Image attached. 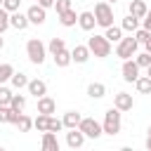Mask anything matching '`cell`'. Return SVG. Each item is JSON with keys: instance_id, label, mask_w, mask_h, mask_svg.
I'll list each match as a JSON object with an SVG mask.
<instances>
[{"instance_id": "5bb4252c", "label": "cell", "mask_w": 151, "mask_h": 151, "mask_svg": "<svg viewBox=\"0 0 151 151\" xmlns=\"http://www.w3.org/2000/svg\"><path fill=\"white\" fill-rule=\"evenodd\" d=\"M71 57H73V61H76V64H85V61L92 57V52H90V47H87V45H76V47L71 50Z\"/></svg>"}, {"instance_id": "e0dca14e", "label": "cell", "mask_w": 151, "mask_h": 151, "mask_svg": "<svg viewBox=\"0 0 151 151\" xmlns=\"http://www.w3.org/2000/svg\"><path fill=\"white\" fill-rule=\"evenodd\" d=\"M59 24H61V26H66V28L76 26V24H78V14H76V9L71 7V9L61 12V14H59Z\"/></svg>"}, {"instance_id": "f1b7e54d", "label": "cell", "mask_w": 151, "mask_h": 151, "mask_svg": "<svg viewBox=\"0 0 151 151\" xmlns=\"http://www.w3.org/2000/svg\"><path fill=\"white\" fill-rule=\"evenodd\" d=\"M9 106H12L14 111L24 113V109H26V97H24V94H12V101H9Z\"/></svg>"}, {"instance_id": "bcb514c9", "label": "cell", "mask_w": 151, "mask_h": 151, "mask_svg": "<svg viewBox=\"0 0 151 151\" xmlns=\"http://www.w3.org/2000/svg\"><path fill=\"white\" fill-rule=\"evenodd\" d=\"M0 7H2V0H0Z\"/></svg>"}, {"instance_id": "8992f818", "label": "cell", "mask_w": 151, "mask_h": 151, "mask_svg": "<svg viewBox=\"0 0 151 151\" xmlns=\"http://www.w3.org/2000/svg\"><path fill=\"white\" fill-rule=\"evenodd\" d=\"M78 130H83L87 139H97V137H101V134H104L101 123H97L94 118H83V120H80V125H78Z\"/></svg>"}, {"instance_id": "d590c367", "label": "cell", "mask_w": 151, "mask_h": 151, "mask_svg": "<svg viewBox=\"0 0 151 151\" xmlns=\"http://www.w3.org/2000/svg\"><path fill=\"white\" fill-rule=\"evenodd\" d=\"M54 9H57V14L71 9V0H57V2H54Z\"/></svg>"}, {"instance_id": "ab89813d", "label": "cell", "mask_w": 151, "mask_h": 151, "mask_svg": "<svg viewBox=\"0 0 151 151\" xmlns=\"http://www.w3.org/2000/svg\"><path fill=\"white\" fill-rule=\"evenodd\" d=\"M144 47H146V52H149V54H151V38H149V40H146V42H144Z\"/></svg>"}, {"instance_id": "277c9868", "label": "cell", "mask_w": 151, "mask_h": 151, "mask_svg": "<svg viewBox=\"0 0 151 151\" xmlns=\"http://www.w3.org/2000/svg\"><path fill=\"white\" fill-rule=\"evenodd\" d=\"M26 54H28V59H31V64H42L45 61V57H47V47L42 45V40L40 38H31L28 42H26Z\"/></svg>"}, {"instance_id": "4316f807", "label": "cell", "mask_w": 151, "mask_h": 151, "mask_svg": "<svg viewBox=\"0 0 151 151\" xmlns=\"http://www.w3.org/2000/svg\"><path fill=\"white\" fill-rule=\"evenodd\" d=\"M104 35H106L111 42H120V38H123V28H120V26H109Z\"/></svg>"}, {"instance_id": "9c48e42d", "label": "cell", "mask_w": 151, "mask_h": 151, "mask_svg": "<svg viewBox=\"0 0 151 151\" xmlns=\"http://www.w3.org/2000/svg\"><path fill=\"white\" fill-rule=\"evenodd\" d=\"M85 132L83 130H78V127H71V132H66V146L68 149H80L83 144H85Z\"/></svg>"}, {"instance_id": "f546056e", "label": "cell", "mask_w": 151, "mask_h": 151, "mask_svg": "<svg viewBox=\"0 0 151 151\" xmlns=\"http://www.w3.org/2000/svg\"><path fill=\"white\" fill-rule=\"evenodd\" d=\"M17 127H19V132H28L31 127H33V118H28V116H19V120H17Z\"/></svg>"}, {"instance_id": "7c38bea8", "label": "cell", "mask_w": 151, "mask_h": 151, "mask_svg": "<svg viewBox=\"0 0 151 151\" xmlns=\"http://www.w3.org/2000/svg\"><path fill=\"white\" fill-rule=\"evenodd\" d=\"M28 24H31V21H28V17H26V14H21L19 9L9 14V26H12V28H17V31H26V28H28Z\"/></svg>"}, {"instance_id": "ba28073f", "label": "cell", "mask_w": 151, "mask_h": 151, "mask_svg": "<svg viewBox=\"0 0 151 151\" xmlns=\"http://www.w3.org/2000/svg\"><path fill=\"white\" fill-rule=\"evenodd\" d=\"M26 17H28V21H31L33 26H42L45 19H47V9H45L42 5H31L28 12H26Z\"/></svg>"}, {"instance_id": "e575fe53", "label": "cell", "mask_w": 151, "mask_h": 151, "mask_svg": "<svg viewBox=\"0 0 151 151\" xmlns=\"http://www.w3.org/2000/svg\"><path fill=\"white\" fill-rule=\"evenodd\" d=\"M19 5H21V0H2V7L12 14V12H17L19 9Z\"/></svg>"}, {"instance_id": "7bdbcfd3", "label": "cell", "mask_w": 151, "mask_h": 151, "mask_svg": "<svg viewBox=\"0 0 151 151\" xmlns=\"http://www.w3.org/2000/svg\"><path fill=\"white\" fill-rule=\"evenodd\" d=\"M146 76H151V64H149V66H146Z\"/></svg>"}, {"instance_id": "9a60e30c", "label": "cell", "mask_w": 151, "mask_h": 151, "mask_svg": "<svg viewBox=\"0 0 151 151\" xmlns=\"http://www.w3.org/2000/svg\"><path fill=\"white\" fill-rule=\"evenodd\" d=\"M54 111H57V101H54L52 97L45 94V97L38 99V113H47V116H52Z\"/></svg>"}, {"instance_id": "44dd1931", "label": "cell", "mask_w": 151, "mask_h": 151, "mask_svg": "<svg viewBox=\"0 0 151 151\" xmlns=\"http://www.w3.org/2000/svg\"><path fill=\"white\" fill-rule=\"evenodd\" d=\"M120 28H123V31H127V33H134V31L139 28V19H137L134 14H130V12H127V17L120 21Z\"/></svg>"}, {"instance_id": "ac0fdd59", "label": "cell", "mask_w": 151, "mask_h": 151, "mask_svg": "<svg viewBox=\"0 0 151 151\" xmlns=\"http://www.w3.org/2000/svg\"><path fill=\"white\" fill-rule=\"evenodd\" d=\"M146 12H149V7L144 0H130V14H134L137 19H144Z\"/></svg>"}, {"instance_id": "ee69618b", "label": "cell", "mask_w": 151, "mask_h": 151, "mask_svg": "<svg viewBox=\"0 0 151 151\" xmlns=\"http://www.w3.org/2000/svg\"><path fill=\"white\" fill-rule=\"evenodd\" d=\"M106 2H111V5H116V2H118V0H106Z\"/></svg>"}, {"instance_id": "7a4b0ae2", "label": "cell", "mask_w": 151, "mask_h": 151, "mask_svg": "<svg viewBox=\"0 0 151 151\" xmlns=\"http://www.w3.org/2000/svg\"><path fill=\"white\" fill-rule=\"evenodd\" d=\"M120 109H116V106H111L106 113H104V123H101V127H104V134H118L120 132V127H123V120H120Z\"/></svg>"}, {"instance_id": "52a82bcc", "label": "cell", "mask_w": 151, "mask_h": 151, "mask_svg": "<svg viewBox=\"0 0 151 151\" xmlns=\"http://www.w3.org/2000/svg\"><path fill=\"white\" fill-rule=\"evenodd\" d=\"M123 80L125 83H134L139 78V64L134 59H123Z\"/></svg>"}, {"instance_id": "d6986e66", "label": "cell", "mask_w": 151, "mask_h": 151, "mask_svg": "<svg viewBox=\"0 0 151 151\" xmlns=\"http://www.w3.org/2000/svg\"><path fill=\"white\" fill-rule=\"evenodd\" d=\"M87 97H92V99L106 97V85H104V83H90V85H87Z\"/></svg>"}, {"instance_id": "1f68e13d", "label": "cell", "mask_w": 151, "mask_h": 151, "mask_svg": "<svg viewBox=\"0 0 151 151\" xmlns=\"http://www.w3.org/2000/svg\"><path fill=\"white\" fill-rule=\"evenodd\" d=\"M9 28V12L5 7H0V33H5Z\"/></svg>"}, {"instance_id": "3957f363", "label": "cell", "mask_w": 151, "mask_h": 151, "mask_svg": "<svg viewBox=\"0 0 151 151\" xmlns=\"http://www.w3.org/2000/svg\"><path fill=\"white\" fill-rule=\"evenodd\" d=\"M94 19H97V26H101V28L113 26V7H111V2H106V0L97 2L94 5Z\"/></svg>"}, {"instance_id": "7402d4cb", "label": "cell", "mask_w": 151, "mask_h": 151, "mask_svg": "<svg viewBox=\"0 0 151 151\" xmlns=\"http://www.w3.org/2000/svg\"><path fill=\"white\" fill-rule=\"evenodd\" d=\"M134 87L139 94H151V76H139L134 80Z\"/></svg>"}, {"instance_id": "836d02e7", "label": "cell", "mask_w": 151, "mask_h": 151, "mask_svg": "<svg viewBox=\"0 0 151 151\" xmlns=\"http://www.w3.org/2000/svg\"><path fill=\"white\" fill-rule=\"evenodd\" d=\"M9 101H12V90L0 85V104H9Z\"/></svg>"}, {"instance_id": "ffe728a7", "label": "cell", "mask_w": 151, "mask_h": 151, "mask_svg": "<svg viewBox=\"0 0 151 151\" xmlns=\"http://www.w3.org/2000/svg\"><path fill=\"white\" fill-rule=\"evenodd\" d=\"M61 120H64V127H68V130H71V127H78V125H80L83 116H80L78 111H66Z\"/></svg>"}, {"instance_id": "cb8c5ba5", "label": "cell", "mask_w": 151, "mask_h": 151, "mask_svg": "<svg viewBox=\"0 0 151 151\" xmlns=\"http://www.w3.org/2000/svg\"><path fill=\"white\" fill-rule=\"evenodd\" d=\"M50 118H52V116H47V113H38V118L33 120V127H35L38 132H47V130H50Z\"/></svg>"}, {"instance_id": "484cf974", "label": "cell", "mask_w": 151, "mask_h": 151, "mask_svg": "<svg viewBox=\"0 0 151 151\" xmlns=\"http://www.w3.org/2000/svg\"><path fill=\"white\" fill-rule=\"evenodd\" d=\"M12 76H14V66L12 64H0V85L9 83Z\"/></svg>"}, {"instance_id": "4dcf8cb0", "label": "cell", "mask_w": 151, "mask_h": 151, "mask_svg": "<svg viewBox=\"0 0 151 151\" xmlns=\"http://www.w3.org/2000/svg\"><path fill=\"white\" fill-rule=\"evenodd\" d=\"M132 35H134V40H137L139 45H144V42H146V40L151 38V31H146V28H137V31H134Z\"/></svg>"}, {"instance_id": "603a6c76", "label": "cell", "mask_w": 151, "mask_h": 151, "mask_svg": "<svg viewBox=\"0 0 151 151\" xmlns=\"http://www.w3.org/2000/svg\"><path fill=\"white\" fill-rule=\"evenodd\" d=\"M71 61H73V57H71V52H68V50H61V52H57V54H54V64H57L59 68H66Z\"/></svg>"}, {"instance_id": "8fae6325", "label": "cell", "mask_w": 151, "mask_h": 151, "mask_svg": "<svg viewBox=\"0 0 151 151\" xmlns=\"http://www.w3.org/2000/svg\"><path fill=\"white\" fill-rule=\"evenodd\" d=\"M26 90H28V94H33L35 99H40V97H45V94H47V83H45V80H40V78H35V80H28Z\"/></svg>"}, {"instance_id": "83f0119b", "label": "cell", "mask_w": 151, "mask_h": 151, "mask_svg": "<svg viewBox=\"0 0 151 151\" xmlns=\"http://www.w3.org/2000/svg\"><path fill=\"white\" fill-rule=\"evenodd\" d=\"M47 50H50V54H52V57H54L57 52L66 50V42H64V38H52V40H50V45H47Z\"/></svg>"}, {"instance_id": "d4e9b609", "label": "cell", "mask_w": 151, "mask_h": 151, "mask_svg": "<svg viewBox=\"0 0 151 151\" xmlns=\"http://www.w3.org/2000/svg\"><path fill=\"white\" fill-rule=\"evenodd\" d=\"M9 83H12V87L21 90V87H26V85H28V78H26V73H21V71L17 73V71H14V76L9 78Z\"/></svg>"}, {"instance_id": "2e32d148", "label": "cell", "mask_w": 151, "mask_h": 151, "mask_svg": "<svg viewBox=\"0 0 151 151\" xmlns=\"http://www.w3.org/2000/svg\"><path fill=\"white\" fill-rule=\"evenodd\" d=\"M42 149L45 151H59V139H57V132H42Z\"/></svg>"}, {"instance_id": "60d3db41", "label": "cell", "mask_w": 151, "mask_h": 151, "mask_svg": "<svg viewBox=\"0 0 151 151\" xmlns=\"http://www.w3.org/2000/svg\"><path fill=\"white\" fill-rule=\"evenodd\" d=\"M146 149H149V151H151V134H149V137H146Z\"/></svg>"}, {"instance_id": "6da1fadb", "label": "cell", "mask_w": 151, "mask_h": 151, "mask_svg": "<svg viewBox=\"0 0 151 151\" xmlns=\"http://www.w3.org/2000/svg\"><path fill=\"white\" fill-rule=\"evenodd\" d=\"M87 47H90V52L97 57V59H106L109 54H111V40L106 38V35H92V38H87Z\"/></svg>"}, {"instance_id": "30bf717a", "label": "cell", "mask_w": 151, "mask_h": 151, "mask_svg": "<svg viewBox=\"0 0 151 151\" xmlns=\"http://www.w3.org/2000/svg\"><path fill=\"white\" fill-rule=\"evenodd\" d=\"M113 106L120 109V111H132L134 99H132V94H127V92H116V97H113Z\"/></svg>"}, {"instance_id": "f35d334b", "label": "cell", "mask_w": 151, "mask_h": 151, "mask_svg": "<svg viewBox=\"0 0 151 151\" xmlns=\"http://www.w3.org/2000/svg\"><path fill=\"white\" fill-rule=\"evenodd\" d=\"M54 2H57V0H38V5H42L45 9H50V7H54Z\"/></svg>"}, {"instance_id": "d6a6232c", "label": "cell", "mask_w": 151, "mask_h": 151, "mask_svg": "<svg viewBox=\"0 0 151 151\" xmlns=\"http://www.w3.org/2000/svg\"><path fill=\"white\" fill-rule=\"evenodd\" d=\"M134 61L139 64V68H146L151 64V54L149 52H142V54H134Z\"/></svg>"}, {"instance_id": "b9f144b4", "label": "cell", "mask_w": 151, "mask_h": 151, "mask_svg": "<svg viewBox=\"0 0 151 151\" xmlns=\"http://www.w3.org/2000/svg\"><path fill=\"white\" fill-rule=\"evenodd\" d=\"M5 47V38H2V33H0V50Z\"/></svg>"}, {"instance_id": "4fadbf2b", "label": "cell", "mask_w": 151, "mask_h": 151, "mask_svg": "<svg viewBox=\"0 0 151 151\" xmlns=\"http://www.w3.org/2000/svg\"><path fill=\"white\" fill-rule=\"evenodd\" d=\"M78 26H80L83 31H94V26H97L94 12H80V14H78Z\"/></svg>"}, {"instance_id": "8d00e7d4", "label": "cell", "mask_w": 151, "mask_h": 151, "mask_svg": "<svg viewBox=\"0 0 151 151\" xmlns=\"http://www.w3.org/2000/svg\"><path fill=\"white\" fill-rule=\"evenodd\" d=\"M59 130H64V120H59V118H50V132H59Z\"/></svg>"}, {"instance_id": "74e56055", "label": "cell", "mask_w": 151, "mask_h": 151, "mask_svg": "<svg viewBox=\"0 0 151 151\" xmlns=\"http://www.w3.org/2000/svg\"><path fill=\"white\" fill-rule=\"evenodd\" d=\"M142 21H144V26H142V28H146V31H151V9L146 12V17H144Z\"/></svg>"}, {"instance_id": "5b68a950", "label": "cell", "mask_w": 151, "mask_h": 151, "mask_svg": "<svg viewBox=\"0 0 151 151\" xmlns=\"http://www.w3.org/2000/svg\"><path fill=\"white\" fill-rule=\"evenodd\" d=\"M137 47H139V42L134 40V35L120 38V42H118V47H116V57H120V59H132V57L137 54Z\"/></svg>"}, {"instance_id": "f6af8a7d", "label": "cell", "mask_w": 151, "mask_h": 151, "mask_svg": "<svg viewBox=\"0 0 151 151\" xmlns=\"http://www.w3.org/2000/svg\"><path fill=\"white\" fill-rule=\"evenodd\" d=\"M146 132H149V134H151V125H149V130H146Z\"/></svg>"}]
</instances>
